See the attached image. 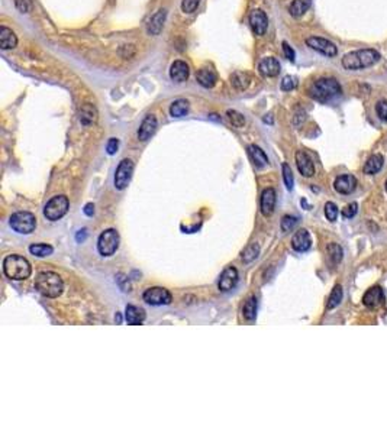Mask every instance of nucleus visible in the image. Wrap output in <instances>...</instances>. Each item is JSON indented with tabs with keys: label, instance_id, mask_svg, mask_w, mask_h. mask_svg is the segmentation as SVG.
<instances>
[{
	"label": "nucleus",
	"instance_id": "19",
	"mask_svg": "<svg viewBox=\"0 0 387 434\" xmlns=\"http://www.w3.org/2000/svg\"><path fill=\"white\" fill-rule=\"evenodd\" d=\"M357 187V178L354 175H341L335 180L334 183V188L337 190V193L339 194H351Z\"/></svg>",
	"mask_w": 387,
	"mask_h": 434
},
{
	"label": "nucleus",
	"instance_id": "41",
	"mask_svg": "<svg viewBox=\"0 0 387 434\" xmlns=\"http://www.w3.org/2000/svg\"><path fill=\"white\" fill-rule=\"evenodd\" d=\"M298 223V217L294 216H284L282 220V230L283 232H290L291 229Z\"/></svg>",
	"mask_w": 387,
	"mask_h": 434
},
{
	"label": "nucleus",
	"instance_id": "30",
	"mask_svg": "<svg viewBox=\"0 0 387 434\" xmlns=\"http://www.w3.org/2000/svg\"><path fill=\"white\" fill-rule=\"evenodd\" d=\"M242 314H244V319L248 320V322L255 320V315H257V298L250 297L245 301L244 308H242Z\"/></svg>",
	"mask_w": 387,
	"mask_h": 434
},
{
	"label": "nucleus",
	"instance_id": "6",
	"mask_svg": "<svg viewBox=\"0 0 387 434\" xmlns=\"http://www.w3.org/2000/svg\"><path fill=\"white\" fill-rule=\"evenodd\" d=\"M68 207H70V201L65 195H56L45 204L44 216L51 222H56V220H60L61 217L65 216V213L68 211Z\"/></svg>",
	"mask_w": 387,
	"mask_h": 434
},
{
	"label": "nucleus",
	"instance_id": "2",
	"mask_svg": "<svg viewBox=\"0 0 387 434\" xmlns=\"http://www.w3.org/2000/svg\"><path fill=\"white\" fill-rule=\"evenodd\" d=\"M35 287L44 297L57 298L58 295H61V292L64 289V282L58 273L44 271V272H40L36 275Z\"/></svg>",
	"mask_w": 387,
	"mask_h": 434
},
{
	"label": "nucleus",
	"instance_id": "18",
	"mask_svg": "<svg viewBox=\"0 0 387 434\" xmlns=\"http://www.w3.org/2000/svg\"><path fill=\"white\" fill-rule=\"evenodd\" d=\"M296 165H298V169L303 177H312L315 174L314 162L310 160V156L303 151L296 152Z\"/></svg>",
	"mask_w": 387,
	"mask_h": 434
},
{
	"label": "nucleus",
	"instance_id": "22",
	"mask_svg": "<svg viewBox=\"0 0 387 434\" xmlns=\"http://www.w3.org/2000/svg\"><path fill=\"white\" fill-rule=\"evenodd\" d=\"M17 38L12 29L8 26L2 25L0 26V48L2 49H13L16 48Z\"/></svg>",
	"mask_w": 387,
	"mask_h": 434
},
{
	"label": "nucleus",
	"instance_id": "36",
	"mask_svg": "<svg viewBox=\"0 0 387 434\" xmlns=\"http://www.w3.org/2000/svg\"><path fill=\"white\" fill-rule=\"evenodd\" d=\"M328 255H329V258H331V261L334 264H338L339 261L342 259V249H341V246L337 245V243H331V245L328 246Z\"/></svg>",
	"mask_w": 387,
	"mask_h": 434
},
{
	"label": "nucleus",
	"instance_id": "35",
	"mask_svg": "<svg viewBox=\"0 0 387 434\" xmlns=\"http://www.w3.org/2000/svg\"><path fill=\"white\" fill-rule=\"evenodd\" d=\"M226 116H228V119H229L231 125H232L234 128H244V125H245V117L242 116L241 113L236 112V110H228V112H226Z\"/></svg>",
	"mask_w": 387,
	"mask_h": 434
},
{
	"label": "nucleus",
	"instance_id": "7",
	"mask_svg": "<svg viewBox=\"0 0 387 434\" xmlns=\"http://www.w3.org/2000/svg\"><path fill=\"white\" fill-rule=\"evenodd\" d=\"M119 248V234L115 229H107L99 236L97 249L102 257H112Z\"/></svg>",
	"mask_w": 387,
	"mask_h": 434
},
{
	"label": "nucleus",
	"instance_id": "37",
	"mask_svg": "<svg viewBox=\"0 0 387 434\" xmlns=\"http://www.w3.org/2000/svg\"><path fill=\"white\" fill-rule=\"evenodd\" d=\"M325 216L329 222H335L337 217H338V207L332 203V201H328L325 204Z\"/></svg>",
	"mask_w": 387,
	"mask_h": 434
},
{
	"label": "nucleus",
	"instance_id": "29",
	"mask_svg": "<svg viewBox=\"0 0 387 434\" xmlns=\"http://www.w3.org/2000/svg\"><path fill=\"white\" fill-rule=\"evenodd\" d=\"M383 162H384V160H383L381 155H373V156H370V158L367 160V162H365V165H364V172L368 174V175L377 174L380 169L383 168Z\"/></svg>",
	"mask_w": 387,
	"mask_h": 434
},
{
	"label": "nucleus",
	"instance_id": "10",
	"mask_svg": "<svg viewBox=\"0 0 387 434\" xmlns=\"http://www.w3.org/2000/svg\"><path fill=\"white\" fill-rule=\"evenodd\" d=\"M307 47H310L315 51H318L319 54L326 56H335L338 54V48L337 45L331 42V41L325 40V38H319V36H310L306 40Z\"/></svg>",
	"mask_w": 387,
	"mask_h": 434
},
{
	"label": "nucleus",
	"instance_id": "13",
	"mask_svg": "<svg viewBox=\"0 0 387 434\" xmlns=\"http://www.w3.org/2000/svg\"><path fill=\"white\" fill-rule=\"evenodd\" d=\"M157 128H158L157 117H155L154 114H148V116H145V119L142 121L141 126H139V130H138V139H139V141H142V142H145V141H148V139L155 133Z\"/></svg>",
	"mask_w": 387,
	"mask_h": 434
},
{
	"label": "nucleus",
	"instance_id": "14",
	"mask_svg": "<svg viewBox=\"0 0 387 434\" xmlns=\"http://www.w3.org/2000/svg\"><path fill=\"white\" fill-rule=\"evenodd\" d=\"M165 17H167V10L165 9H160L157 13H154L153 16L150 17L148 24H146V32L153 36H157L160 35L164 28V22H165Z\"/></svg>",
	"mask_w": 387,
	"mask_h": 434
},
{
	"label": "nucleus",
	"instance_id": "1",
	"mask_svg": "<svg viewBox=\"0 0 387 434\" xmlns=\"http://www.w3.org/2000/svg\"><path fill=\"white\" fill-rule=\"evenodd\" d=\"M379 61L380 54L376 49H360V51H354V52H349L347 55H344L342 65L347 70L357 71V70H364V68L373 67Z\"/></svg>",
	"mask_w": 387,
	"mask_h": 434
},
{
	"label": "nucleus",
	"instance_id": "32",
	"mask_svg": "<svg viewBox=\"0 0 387 434\" xmlns=\"http://www.w3.org/2000/svg\"><path fill=\"white\" fill-rule=\"evenodd\" d=\"M29 252L32 253L33 257L45 258V257H49V255H52L54 249H52V246L45 245V243H36V245L29 246Z\"/></svg>",
	"mask_w": 387,
	"mask_h": 434
},
{
	"label": "nucleus",
	"instance_id": "28",
	"mask_svg": "<svg viewBox=\"0 0 387 434\" xmlns=\"http://www.w3.org/2000/svg\"><path fill=\"white\" fill-rule=\"evenodd\" d=\"M310 6H312V0H293L289 12L293 17H300L306 13Z\"/></svg>",
	"mask_w": 387,
	"mask_h": 434
},
{
	"label": "nucleus",
	"instance_id": "45",
	"mask_svg": "<svg viewBox=\"0 0 387 434\" xmlns=\"http://www.w3.org/2000/svg\"><path fill=\"white\" fill-rule=\"evenodd\" d=\"M118 148H119V141H118L116 137H110V139H109V142H107V145H106V151H107V153H109V155L116 153Z\"/></svg>",
	"mask_w": 387,
	"mask_h": 434
},
{
	"label": "nucleus",
	"instance_id": "31",
	"mask_svg": "<svg viewBox=\"0 0 387 434\" xmlns=\"http://www.w3.org/2000/svg\"><path fill=\"white\" fill-rule=\"evenodd\" d=\"M187 112H189V103L187 100H183V98H178L170 106V114L173 117H183L187 114Z\"/></svg>",
	"mask_w": 387,
	"mask_h": 434
},
{
	"label": "nucleus",
	"instance_id": "51",
	"mask_svg": "<svg viewBox=\"0 0 387 434\" xmlns=\"http://www.w3.org/2000/svg\"><path fill=\"white\" fill-rule=\"evenodd\" d=\"M386 193H387V181H386Z\"/></svg>",
	"mask_w": 387,
	"mask_h": 434
},
{
	"label": "nucleus",
	"instance_id": "42",
	"mask_svg": "<svg viewBox=\"0 0 387 434\" xmlns=\"http://www.w3.org/2000/svg\"><path fill=\"white\" fill-rule=\"evenodd\" d=\"M15 6L21 13H29L32 10V0H15Z\"/></svg>",
	"mask_w": 387,
	"mask_h": 434
},
{
	"label": "nucleus",
	"instance_id": "16",
	"mask_svg": "<svg viewBox=\"0 0 387 434\" xmlns=\"http://www.w3.org/2000/svg\"><path fill=\"white\" fill-rule=\"evenodd\" d=\"M258 71L264 77H275L280 72V63L275 60L274 56H266L260 61Z\"/></svg>",
	"mask_w": 387,
	"mask_h": 434
},
{
	"label": "nucleus",
	"instance_id": "21",
	"mask_svg": "<svg viewBox=\"0 0 387 434\" xmlns=\"http://www.w3.org/2000/svg\"><path fill=\"white\" fill-rule=\"evenodd\" d=\"M384 300V292L383 289L380 287H373L370 288L363 297V304L365 307H370V308H374V307L380 306Z\"/></svg>",
	"mask_w": 387,
	"mask_h": 434
},
{
	"label": "nucleus",
	"instance_id": "24",
	"mask_svg": "<svg viewBox=\"0 0 387 434\" xmlns=\"http://www.w3.org/2000/svg\"><path fill=\"white\" fill-rule=\"evenodd\" d=\"M125 320L132 326L141 324L145 320V311L137 306H128L125 310Z\"/></svg>",
	"mask_w": 387,
	"mask_h": 434
},
{
	"label": "nucleus",
	"instance_id": "3",
	"mask_svg": "<svg viewBox=\"0 0 387 434\" xmlns=\"http://www.w3.org/2000/svg\"><path fill=\"white\" fill-rule=\"evenodd\" d=\"M3 271L6 277L15 281H24L31 277L32 273V266L21 255H9L3 261Z\"/></svg>",
	"mask_w": 387,
	"mask_h": 434
},
{
	"label": "nucleus",
	"instance_id": "43",
	"mask_svg": "<svg viewBox=\"0 0 387 434\" xmlns=\"http://www.w3.org/2000/svg\"><path fill=\"white\" fill-rule=\"evenodd\" d=\"M376 112H377V116L383 122H387V100H381L377 103L376 106Z\"/></svg>",
	"mask_w": 387,
	"mask_h": 434
},
{
	"label": "nucleus",
	"instance_id": "49",
	"mask_svg": "<svg viewBox=\"0 0 387 434\" xmlns=\"http://www.w3.org/2000/svg\"><path fill=\"white\" fill-rule=\"evenodd\" d=\"M264 122H268V123H273V119H271V117H267V114H266V117H264Z\"/></svg>",
	"mask_w": 387,
	"mask_h": 434
},
{
	"label": "nucleus",
	"instance_id": "8",
	"mask_svg": "<svg viewBox=\"0 0 387 434\" xmlns=\"http://www.w3.org/2000/svg\"><path fill=\"white\" fill-rule=\"evenodd\" d=\"M142 298L150 306H169L173 300L171 292L162 287H153V288L145 289Z\"/></svg>",
	"mask_w": 387,
	"mask_h": 434
},
{
	"label": "nucleus",
	"instance_id": "5",
	"mask_svg": "<svg viewBox=\"0 0 387 434\" xmlns=\"http://www.w3.org/2000/svg\"><path fill=\"white\" fill-rule=\"evenodd\" d=\"M9 223H10V227L17 233L29 234L32 233L36 227V217L29 211H17L15 214H12Z\"/></svg>",
	"mask_w": 387,
	"mask_h": 434
},
{
	"label": "nucleus",
	"instance_id": "38",
	"mask_svg": "<svg viewBox=\"0 0 387 434\" xmlns=\"http://www.w3.org/2000/svg\"><path fill=\"white\" fill-rule=\"evenodd\" d=\"M283 178H284V184L287 187V190L293 188V172H291L289 164H283Z\"/></svg>",
	"mask_w": 387,
	"mask_h": 434
},
{
	"label": "nucleus",
	"instance_id": "40",
	"mask_svg": "<svg viewBox=\"0 0 387 434\" xmlns=\"http://www.w3.org/2000/svg\"><path fill=\"white\" fill-rule=\"evenodd\" d=\"M296 86H298V80H296V77H291V75H286V77H283V80H282L283 91H290V90L296 89Z\"/></svg>",
	"mask_w": 387,
	"mask_h": 434
},
{
	"label": "nucleus",
	"instance_id": "20",
	"mask_svg": "<svg viewBox=\"0 0 387 434\" xmlns=\"http://www.w3.org/2000/svg\"><path fill=\"white\" fill-rule=\"evenodd\" d=\"M310 246H312V239H310V234L307 230L302 229V230L294 233L293 239H291V248L296 252H306Z\"/></svg>",
	"mask_w": 387,
	"mask_h": 434
},
{
	"label": "nucleus",
	"instance_id": "23",
	"mask_svg": "<svg viewBox=\"0 0 387 434\" xmlns=\"http://www.w3.org/2000/svg\"><path fill=\"white\" fill-rule=\"evenodd\" d=\"M196 80L205 89H212L216 84L218 77H216V72L213 71L212 68H202L196 74Z\"/></svg>",
	"mask_w": 387,
	"mask_h": 434
},
{
	"label": "nucleus",
	"instance_id": "34",
	"mask_svg": "<svg viewBox=\"0 0 387 434\" xmlns=\"http://www.w3.org/2000/svg\"><path fill=\"white\" fill-rule=\"evenodd\" d=\"M341 300H342V287H341V285H335L334 289H332L331 295H329L328 304H326L328 310H332V308H335L337 306H339Z\"/></svg>",
	"mask_w": 387,
	"mask_h": 434
},
{
	"label": "nucleus",
	"instance_id": "17",
	"mask_svg": "<svg viewBox=\"0 0 387 434\" xmlns=\"http://www.w3.org/2000/svg\"><path fill=\"white\" fill-rule=\"evenodd\" d=\"M275 200H277V197H275V191L273 188H266V190L263 191V194H261V201H260L263 216L268 217L274 213Z\"/></svg>",
	"mask_w": 387,
	"mask_h": 434
},
{
	"label": "nucleus",
	"instance_id": "4",
	"mask_svg": "<svg viewBox=\"0 0 387 434\" xmlns=\"http://www.w3.org/2000/svg\"><path fill=\"white\" fill-rule=\"evenodd\" d=\"M309 94L312 98L325 103L329 102L334 97H337L341 94V86L335 78L332 77H325V78H319L312 84V87L309 89Z\"/></svg>",
	"mask_w": 387,
	"mask_h": 434
},
{
	"label": "nucleus",
	"instance_id": "44",
	"mask_svg": "<svg viewBox=\"0 0 387 434\" xmlns=\"http://www.w3.org/2000/svg\"><path fill=\"white\" fill-rule=\"evenodd\" d=\"M357 211H358V204L357 203H351V204H348L347 207L342 210V216L345 217V219H351V217H354L357 214Z\"/></svg>",
	"mask_w": 387,
	"mask_h": 434
},
{
	"label": "nucleus",
	"instance_id": "15",
	"mask_svg": "<svg viewBox=\"0 0 387 434\" xmlns=\"http://www.w3.org/2000/svg\"><path fill=\"white\" fill-rule=\"evenodd\" d=\"M189 75H190V68L181 60L174 61L170 67V78L176 83H185L189 78Z\"/></svg>",
	"mask_w": 387,
	"mask_h": 434
},
{
	"label": "nucleus",
	"instance_id": "33",
	"mask_svg": "<svg viewBox=\"0 0 387 434\" xmlns=\"http://www.w3.org/2000/svg\"><path fill=\"white\" fill-rule=\"evenodd\" d=\"M258 255H260V246H258V243H251L250 246H247L245 250L242 252V261H244L245 264H250L254 259H257Z\"/></svg>",
	"mask_w": 387,
	"mask_h": 434
},
{
	"label": "nucleus",
	"instance_id": "25",
	"mask_svg": "<svg viewBox=\"0 0 387 434\" xmlns=\"http://www.w3.org/2000/svg\"><path fill=\"white\" fill-rule=\"evenodd\" d=\"M97 121V110L96 107L90 103L81 106L80 109V123L83 126H90Z\"/></svg>",
	"mask_w": 387,
	"mask_h": 434
},
{
	"label": "nucleus",
	"instance_id": "11",
	"mask_svg": "<svg viewBox=\"0 0 387 434\" xmlns=\"http://www.w3.org/2000/svg\"><path fill=\"white\" fill-rule=\"evenodd\" d=\"M248 21H250L251 28H252V31H254L255 35H258V36H263V35L266 33L267 28H268V19H267V15L263 12V10H260V9H254V10L250 13Z\"/></svg>",
	"mask_w": 387,
	"mask_h": 434
},
{
	"label": "nucleus",
	"instance_id": "9",
	"mask_svg": "<svg viewBox=\"0 0 387 434\" xmlns=\"http://www.w3.org/2000/svg\"><path fill=\"white\" fill-rule=\"evenodd\" d=\"M132 174H134V162L129 158L122 160L115 172V187L118 190H125L131 183Z\"/></svg>",
	"mask_w": 387,
	"mask_h": 434
},
{
	"label": "nucleus",
	"instance_id": "39",
	"mask_svg": "<svg viewBox=\"0 0 387 434\" xmlns=\"http://www.w3.org/2000/svg\"><path fill=\"white\" fill-rule=\"evenodd\" d=\"M200 0H183L181 2V10L185 13H193L196 9L199 8Z\"/></svg>",
	"mask_w": 387,
	"mask_h": 434
},
{
	"label": "nucleus",
	"instance_id": "48",
	"mask_svg": "<svg viewBox=\"0 0 387 434\" xmlns=\"http://www.w3.org/2000/svg\"><path fill=\"white\" fill-rule=\"evenodd\" d=\"M76 239H77V242H83L84 239H86V229H83V230H80L79 233H77V236H76Z\"/></svg>",
	"mask_w": 387,
	"mask_h": 434
},
{
	"label": "nucleus",
	"instance_id": "26",
	"mask_svg": "<svg viewBox=\"0 0 387 434\" xmlns=\"http://www.w3.org/2000/svg\"><path fill=\"white\" fill-rule=\"evenodd\" d=\"M248 153H250L252 162L255 164V167H258V168H264V167H267L268 158H267L266 152H264L260 146H257V145H250V146H248Z\"/></svg>",
	"mask_w": 387,
	"mask_h": 434
},
{
	"label": "nucleus",
	"instance_id": "50",
	"mask_svg": "<svg viewBox=\"0 0 387 434\" xmlns=\"http://www.w3.org/2000/svg\"><path fill=\"white\" fill-rule=\"evenodd\" d=\"M116 322H118V323L122 322V319H121V315H119V314H116Z\"/></svg>",
	"mask_w": 387,
	"mask_h": 434
},
{
	"label": "nucleus",
	"instance_id": "12",
	"mask_svg": "<svg viewBox=\"0 0 387 434\" xmlns=\"http://www.w3.org/2000/svg\"><path fill=\"white\" fill-rule=\"evenodd\" d=\"M236 284H238V271L234 266H228L219 278V289L228 292L232 291L236 287Z\"/></svg>",
	"mask_w": 387,
	"mask_h": 434
},
{
	"label": "nucleus",
	"instance_id": "47",
	"mask_svg": "<svg viewBox=\"0 0 387 434\" xmlns=\"http://www.w3.org/2000/svg\"><path fill=\"white\" fill-rule=\"evenodd\" d=\"M84 213H86L87 216H93V213H95V206H93L91 203L86 204V207H84Z\"/></svg>",
	"mask_w": 387,
	"mask_h": 434
},
{
	"label": "nucleus",
	"instance_id": "27",
	"mask_svg": "<svg viewBox=\"0 0 387 434\" xmlns=\"http://www.w3.org/2000/svg\"><path fill=\"white\" fill-rule=\"evenodd\" d=\"M250 83H251V77L248 72L235 71L234 74L231 75V84H232V87L236 90H239V91L248 89Z\"/></svg>",
	"mask_w": 387,
	"mask_h": 434
},
{
	"label": "nucleus",
	"instance_id": "46",
	"mask_svg": "<svg viewBox=\"0 0 387 434\" xmlns=\"http://www.w3.org/2000/svg\"><path fill=\"white\" fill-rule=\"evenodd\" d=\"M283 45V52H284V55H286V58L289 60V61H294V58H296V54H294V51H293V48H291L290 45L284 41L282 44Z\"/></svg>",
	"mask_w": 387,
	"mask_h": 434
}]
</instances>
